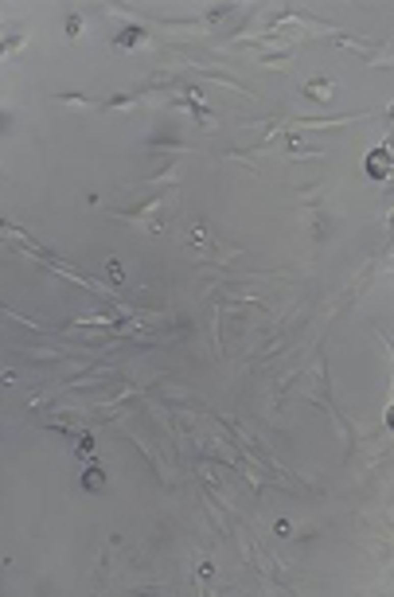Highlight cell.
Listing matches in <instances>:
<instances>
[{"label": "cell", "instance_id": "obj_2", "mask_svg": "<svg viewBox=\"0 0 394 597\" xmlns=\"http://www.w3.org/2000/svg\"><path fill=\"white\" fill-rule=\"evenodd\" d=\"M137 39H141V28H125V32L117 35V39H113V43H117V47H133Z\"/></svg>", "mask_w": 394, "mask_h": 597}, {"label": "cell", "instance_id": "obj_4", "mask_svg": "<svg viewBox=\"0 0 394 597\" xmlns=\"http://www.w3.org/2000/svg\"><path fill=\"white\" fill-rule=\"evenodd\" d=\"M386 421H390V426H394V410H390V414H386Z\"/></svg>", "mask_w": 394, "mask_h": 597}, {"label": "cell", "instance_id": "obj_1", "mask_svg": "<svg viewBox=\"0 0 394 597\" xmlns=\"http://www.w3.org/2000/svg\"><path fill=\"white\" fill-rule=\"evenodd\" d=\"M386 168H390V153H386V148H375V153L367 156V172H371L375 180H383Z\"/></svg>", "mask_w": 394, "mask_h": 597}, {"label": "cell", "instance_id": "obj_3", "mask_svg": "<svg viewBox=\"0 0 394 597\" xmlns=\"http://www.w3.org/2000/svg\"><path fill=\"white\" fill-rule=\"evenodd\" d=\"M82 484H86V488H90V492H98V488H101V484H106V476H101V472H98V468H90V472H86V480H82Z\"/></svg>", "mask_w": 394, "mask_h": 597}]
</instances>
